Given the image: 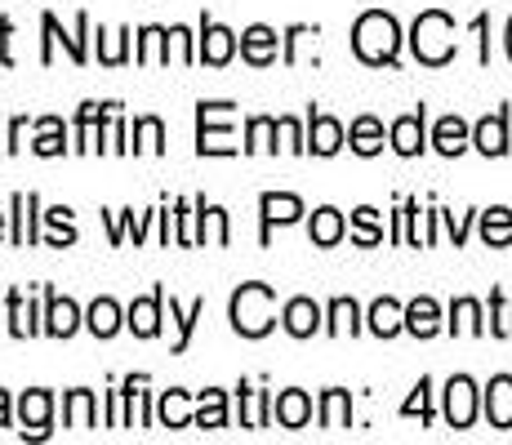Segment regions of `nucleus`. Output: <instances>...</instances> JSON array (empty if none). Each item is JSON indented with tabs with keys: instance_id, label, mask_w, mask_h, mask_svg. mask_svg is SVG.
Masks as SVG:
<instances>
[{
	"instance_id": "1",
	"label": "nucleus",
	"mask_w": 512,
	"mask_h": 445,
	"mask_svg": "<svg viewBox=\"0 0 512 445\" xmlns=\"http://www.w3.org/2000/svg\"><path fill=\"white\" fill-rule=\"evenodd\" d=\"M401 23L388 9H366V14L352 23V54L366 67H397L401 58Z\"/></svg>"
},
{
	"instance_id": "2",
	"label": "nucleus",
	"mask_w": 512,
	"mask_h": 445,
	"mask_svg": "<svg viewBox=\"0 0 512 445\" xmlns=\"http://www.w3.org/2000/svg\"><path fill=\"white\" fill-rule=\"evenodd\" d=\"M228 321L241 339H263L277 330V290L263 281H245L228 299Z\"/></svg>"
},
{
	"instance_id": "3",
	"label": "nucleus",
	"mask_w": 512,
	"mask_h": 445,
	"mask_svg": "<svg viewBox=\"0 0 512 445\" xmlns=\"http://www.w3.org/2000/svg\"><path fill=\"white\" fill-rule=\"evenodd\" d=\"M410 49L423 67H446L450 58L459 54V41H455V18L446 9H423L410 27Z\"/></svg>"
},
{
	"instance_id": "4",
	"label": "nucleus",
	"mask_w": 512,
	"mask_h": 445,
	"mask_svg": "<svg viewBox=\"0 0 512 445\" xmlns=\"http://www.w3.org/2000/svg\"><path fill=\"white\" fill-rule=\"evenodd\" d=\"M232 112H236V103H228V98H219V103L201 98V103H196V156H236L241 152V147L232 143Z\"/></svg>"
},
{
	"instance_id": "5",
	"label": "nucleus",
	"mask_w": 512,
	"mask_h": 445,
	"mask_svg": "<svg viewBox=\"0 0 512 445\" xmlns=\"http://www.w3.org/2000/svg\"><path fill=\"white\" fill-rule=\"evenodd\" d=\"M41 32H45V36H41V63H45V67L54 63V45H58V41H63L67 58H72L76 67L90 63V45H85V36H90V14H85V9L76 14V27H72V32H63V23H58L54 14H41Z\"/></svg>"
},
{
	"instance_id": "6",
	"label": "nucleus",
	"mask_w": 512,
	"mask_h": 445,
	"mask_svg": "<svg viewBox=\"0 0 512 445\" xmlns=\"http://www.w3.org/2000/svg\"><path fill=\"white\" fill-rule=\"evenodd\" d=\"M41 196L36 192H14V201H9V241L18 245V250H32L36 241H41Z\"/></svg>"
},
{
	"instance_id": "7",
	"label": "nucleus",
	"mask_w": 512,
	"mask_h": 445,
	"mask_svg": "<svg viewBox=\"0 0 512 445\" xmlns=\"http://www.w3.org/2000/svg\"><path fill=\"white\" fill-rule=\"evenodd\" d=\"M303 201L294 192H263L259 196V245L268 250L272 245V227H290L303 219Z\"/></svg>"
},
{
	"instance_id": "8",
	"label": "nucleus",
	"mask_w": 512,
	"mask_h": 445,
	"mask_svg": "<svg viewBox=\"0 0 512 445\" xmlns=\"http://www.w3.org/2000/svg\"><path fill=\"white\" fill-rule=\"evenodd\" d=\"M236 32L223 23H214L210 14H201V36H196V63L205 67H228L236 58Z\"/></svg>"
},
{
	"instance_id": "9",
	"label": "nucleus",
	"mask_w": 512,
	"mask_h": 445,
	"mask_svg": "<svg viewBox=\"0 0 512 445\" xmlns=\"http://www.w3.org/2000/svg\"><path fill=\"white\" fill-rule=\"evenodd\" d=\"M446 423L455 432H468L472 423H477V410H481V392H477V383L468 379V374H455V379L446 383Z\"/></svg>"
},
{
	"instance_id": "10",
	"label": "nucleus",
	"mask_w": 512,
	"mask_h": 445,
	"mask_svg": "<svg viewBox=\"0 0 512 445\" xmlns=\"http://www.w3.org/2000/svg\"><path fill=\"white\" fill-rule=\"evenodd\" d=\"M18 423H23V437L45 441L49 423H54V392L49 388H27L18 397Z\"/></svg>"
},
{
	"instance_id": "11",
	"label": "nucleus",
	"mask_w": 512,
	"mask_h": 445,
	"mask_svg": "<svg viewBox=\"0 0 512 445\" xmlns=\"http://www.w3.org/2000/svg\"><path fill=\"white\" fill-rule=\"evenodd\" d=\"M388 143H392V152L397 156H419L423 147H428V107H415V112H406V116H397L392 121V130H388Z\"/></svg>"
},
{
	"instance_id": "12",
	"label": "nucleus",
	"mask_w": 512,
	"mask_h": 445,
	"mask_svg": "<svg viewBox=\"0 0 512 445\" xmlns=\"http://www.w3.org/2000/svg\"><path fill=\"white\" fill-rule=\"evenodd\" d=\"M81 325H85V312L76 308L67 294H54L45 285V321H41V330L49 334V339H72Z\"/></svg>"
},
{
	"instance_id": "13",
	"label": "nucleus",
	"mask_w": 512,
	"mask_h": 445,
	"mask_svg": "<svg viewBox=\"0 0 512 445\" xmlns=\"http://www.w3.org/2000/svg\"><path fill=\"white\" fill-rule=\"evenodd\" d=\"M161 321H165V285H156L152 294H143V299H134L125 308V325L134 330V339H156Z\"/></svg>"
},
{
	"instance_id": "14",
	"label": "nucleus",
	"mask_w": 512,
	"mask_h": 445,
	"mask_svg": "<svg viewBox=\"0 0 512 445\" xmlns=\"http://www.w3.org/2000/svg\"><path fill=\"white\" fill-rule=\"evenodd\" d=\"M281 325L290 339H312L317 330H326V312H321L317 299H308V294H299V299H290L281 308Z\"/></svg>"
},
{
	"instance_id": "15",
	"label": "nucleus",
	"mask_w": 512,
	"mask_h": 445,
	"mask_svg": "<svg viewBox=\"0 0 512 445\" xmlns=\"http://www.w3.org/2000/svg\"><path fill=\"white\" fill-rule=\"evenodd\" d=\"M277 49H281L277 27L250 23V27L241 32V58H245L250 67H272V63H277Z\"/></svg>"
},
{
	"instance_id": "16",
	"label": "nucleus",
	"mask_w": 512,
	"mask_h": 445,
	"mask_svg": "<svg viewBox=\"0 0 512 445\" xmlns=\"http://www.w3.org/2000/svg\"><path fill=\"white\" fill-rule=\"evenodd\" d=\"M343 143H348V130H343V125L334 121L330 112H317V107H308V152L312 156H334Z\"/></svg>"
},
{
	"instance_id": "17",
	"label": "nucleus",
	"mask_w": 512,
	"mask_h": 445,
	"mask_svg": "<svg viewBox=\"0 0 512 445\" xmlns=\"http://www.w3.org/2000/svg\"><path fill=\"white\" fill-rule=\"evenodd\" d=\"M472 147H477L481 156H508V107H499V112L481 116L477 125H472Z\"/></svg>"
},
{
	"instance_id": "18",
	"label": "nucleus",
	"mask_w": 512,
	"mask_h": 445,
	"mask_svg": "<svg viewBox=\"0 0 512 445\" xmlns=\"http://www.w3.org/2000/svg\"><path fill=\"white\" fill-rule=\"evenodd\" d=\"M481 410H486L490 428H499V432L512 428V374H495V379L486 383V392H481Z\"/></svg>"
},
{
	"instance_id": "19",
	"label": "nucleus",
	"mask_w": 512,
	"mask_h": 445,
	"mask_svg": "<svg viewBox=\"0 0 512 445\" xmlns=\"http://www.w3.org/2000/svg\"><path fill=\"white\" fill-rule=\"evenodd\" d=\"M161 219V210H147V214H134V210H103V223H107V236L112 245H125V236H134V245H143L147 227Z\"/></svg>"
},
{
	"instance_id": "20",
	"label": "nucleus",
	"mask_w": 512,
	"mask_h": 445,
	"mask_svg": "<svg viewBox=\"0 0 512 445\" xmlns=\"http://www.w3.org/2000/svg\"><path fill=\"white\" fill-rule=\"evenodd\" d=\"M366 330L374 334V339H397L401 330H406V303H397V299H374L370 303V312H366Z\"/></svg>"
},
{
	"instance_id": "21",
	"label": "nucleus",
	"mask_w": 512,
	"mask_h": 445,
	"mask_svg": "<svg viewBox=\"0 0 512 445\" xmlns=\"http://www.w3.org/2000/svg\"><path fill=\"white\" fill-rule=\"evenodd\" d=\"M5 316H9L5 330L14 334V339H32V334H45V330H41L45 316L36 312L32 299H23V290H9V294H5Z\"/></svg>"
},
{
	"instance_id": "22",
	"label": "nucleus",
	"mask_w": 512,
	"mask_h": 445,
	"mask_svg": "<svg viewBox=\"0 0 512 445\" xmlns=\"http://www.w3.org/2000/svg\"><path fill=\"white\" fill-rule=\"evenodd\" d=\"M272 419H277L281 428H290V432L308 428V423H312V397L303 388L277 392V401H272Z\"/></svg>"
},
{
	"instance_id": "23",
	"label": "nucleus",
	"mask_w": 512,
	"mask_h": 445,
	"mask_svg": "<svg viewBox=\"0 0 512 445\" xmlns=\"http://www.w3.org/2000/svg\"><path fill=\"white\" fill-rule=\"evenodd\" d=\"M432 147H437L441 156H464L472 147V125L464 116H441V121L432 125Z\"/></svg>"
},
{
	"instance_id": "24",
	"label": "nucleus",
	"mask_w": 512,
	"mask_h": 445,
	"mask_svg": "<svg viewBox=\"0 0 512 445\" xmlns=\"http://www.w3.org/2000/svg\"><path fill=\"white\" fill-rule=\"evenodd\" d=\"M348 236V219H343L334 205H321V210H312V223H308V241L317 245V250H334V245Z\"/></svg>"
},
{
	"instance_id": "25",
	"label": "nucleus",
	"mask_w": 512,
	"mask_h": 445,
	"mask_svg": "<svg viewBox=\"0 0 512 445\" xmlns=\"http://www.w3.org/2000/svg\"><path fill=\"white\" fill-rule=\"evenodd\" d=\"M236 401H241V428H272V392L236 383Z\"/></svg>"
},
{
	"instance_id": "26",
	"label": "nucleus",
	"mask_w": 512,
	"mask_h": 445,
	"mask_svg": "<svg viewBox=\"0 0 512 445\" xmlns=\"http://www.w3.org/2000/svg\"><path fill=\"white\" fill-rule=\"evenodd\" d=\"M156 419H161V428L179 432V428H192L196 423V410H192V392L183 388H170L161 392V401H156Z\"/></svg>"
},
{
	"instance_id": "27",
	"label": "nucleus",
	"mask_w": 512,
	"mask_h": 445,
	"mask_svg": "<svg viewBox=\"0 0 512 445\" xmlns=\"http://www.w3.org/2000/svg\"><path fill=\"white\" fill-rule=\"evenodd\" d=\"M441 303L428 299V294H419V299L406 303V334H415V339H432V334H441Z\"/></svg>"
},
{
	"instance_id": "28",
	"label": "nucleus",
	"mask_w": 512,
	"mask_h": 445,
	"mask_svg": "<svg viewBox=\"0 0 512 445\" xmlns=\"http://www.w3.org/2000/svg\"><path fill=\"white\" fill-rule=\"evenodd\" d=\"M317 419H321L326 432L352 428V392L348 388H326L321 392V405H317Z\"/></svg>"
},
{
	"instance_id": "29",
	"label": "nucleus",
	"mask_w": 512,
	"mask_h": 445,
	"mask_svg": "<svg viewBox=\"0 0 512 445\" xmlns=\"http://www.w3.org/2000/svg\"><path fill=\"white\" fill-rule=\"evenodd\" d=\"M366 330V321H361V308H357V299H330V308H326V334L330 339H343V334H361Z\"/></svg>"
},
{
	"instance_id": "30",
	"label": "nucleus",
	"mask_w": 512,
	"mask_h": 445,
	"mask_svg": "<svg viewBox=\"0 0 512 445\" xmlns=\"http://www.w3.org/2000/svg\"><path fill=\"white\" fill-rule=\"evenodd\" d=\"M121 325H125L121 303L107 299V294H103V299H94V303H90V312H85V330H90L94 339H112V334L121 330Z\"/></svg>"
},
{
	"instance_id": "31",
	"label": "nucleus",
	"mask_w": 512,
	"mask_h": 445,
	"mask_svg": "<svg viewBox=\"0 0 512 445\" xmlns=\"http://www.w3.org/2000/svg\"><path fill=\"white\" fill-rule=\"evenodd\" d=\"M196 428H205V432L228 428V392L223 388L196 392Z\"/></svg>"
},
{
	"instance_id": "32",
	"label": "nucleus",
	"mask_w": 512,
	"mask_h": 445,
	"mask_svg": "<svg viewBox=\"0 0 512 445\" xmlns=\"http://www.w3.org/2000/svg\"><path fill=\"white\" fill-rule=\"evenodd\" d=\"M63 428H98V401L90 388H72L63 397Z\"/></svg>"
},
{
	"instance_id": "33",
	"label": "nucleus",
	"mask_w": 512,
	"mask_h": 445,
	"mask_svg": "<svg viewBox=\"0 0 512 445\" xmlns=\"http://www.w3.org/2000/svg\"><path fill=\"white\" fill-rule=\"evenodd\" d=\"M116 107H121V103H94V98H90V103L76 107V143H72V152H90L94 130L116 112Z\"/></svg>"
},
{
	"instance_id": "34",
	"label": "nucleus",
	"mask_w": 512,
	"mask_h": 445,
	"mask_svg": "<svg viewBox=\"0 0 512 445\" xmlns=\"http://www.w3.org/2000/svg\"><path fill=\"white\" fill-rule=\"evenodd\" d=\"M383 138H388V134H383L379 116H357V121L348 125V147L357 156H379L383 152Z\"/></svg>"
},
{
	"instance_id": "35",
	"label": "nucleus",
	"mask_w": 512,
	"mask_h": 445,
	"mask_svg": "<svg viewBox=\"0 0 512 445\" xmlns=\"http://www.w3.org/2000/svg\"><path fill=\"white\" fill-rule=\"evenodd\" d=\"M32 152H36V156H67V152H72V147H67V125H63V116H41V121H36Z\"/></svg>"
},
{
	"instance_id": "36",
	"label": "nucleus",
	"mask_w": 512,
	"mask_h": 445,
	"mask_svg": "<svg viewBox=\"0 0 512 445\" xmlns=\"http://www.w3.org/2000/svg\"><path fill=\"white\" fill-rule=\"evenodd\" d=\"M277 138H281V130H277V116H250L245 121V143H241V152L245 156H254V152H277Z\"/></svg>"
},
{
	"instance_id": "37",
	"label": "nucleus",
	"mask_w": 512,
	"mask_h": 445,
	"mask_svg": "<svg viewBox=\"0 0 512 445\" xmlns=\"http://www.w3.org/2000/svg\"><path fill=\"white\" fill-rule=\"evenodd\" d=\"M481 241H486L490 250H508L512 245V210L508 205H490V210H481Z\"/></svg>"
},
{
	"instance_id": "38",
	"label": "nucleus",
	"mask_w": 512,
	"mask_h": 445,
	"mask_svg": "<svg viewBox=\"0 0 512 445\" xmlns=\"http://www.w3.org/2000/svg\"><path fill=\"white\" fill-rule=\"evenodd\" d=\"M205 316V299H192L187 308H179V299H170V321L174 330H179V339H174V356H183L192 348V334H196V321Z\"/></svg>"
},
{
	"instance_id": "39",
	"label": "nucleus",
	"mask_w": 512,
	"mask_h": 445,
	"mask_svg": "<svg viewBox=\"0 0 512 445\" xmlns=\"http://www.w3.org/2000/svg\"><path fill=\"white\" fill-rule=\"evenodd\" d=\"M446 330H450V334H486L490 325H486V312H481V303L464 294V299L450 303V321H446Z\"/></svg>"
},
{
	"instance_id": "40",
	"label": "nucleus",
	"mask_w": 512,
	"mask_h": 445,
	"mask_svg": "<svg viewBox=\"0 0 512 445\" xmlns=\"http://www.w3.org/2000/svg\"><path fill=\"white\" fill-rule=\"evenodd\" d=\"M130 152H134V156H139V152L161 156V152H165V121H161V116H139V121H134V143H130Z\"/></svg>"
},
{
	"instance_id": "41",
	"label": "nucleus",
	"mask_w": 512,
	"mask_h": 445,
	"mask_svg": "<svg viewBox=\"0 0 512 445\" xmlns=\"http://www.w3.org/2000/svg\"><path fill=\"white\" fill-rule=\"evenodd\" d=\"M130 41H134L130 27H121V32H103V27H98V63L103 67L130 63Z\"/></svg>"
},
{
	"instance_id": "42",
	"label": "nucleus",
	"mask_w": 512,
	"mask_h": 445,
	"mask_svg": "<svg viewBox=\"0 0 512 445\" xmlns=\"http://www.w3.org/2000/svg\"><path fill=\"white\" fill-rule=\"evenodd\" d=\"M352 241H357L361 250H374V245H383V223H379V210H374V205H361V210H352Z\"/></svg>"
},
{
	"instance_id": "43",
	"label": "nucleus",
	"mask_w": 512,
	"mask_h": 445,
	"mask_svg": "<svg viewBox=\"0 0 512 445\" xmlns=\"http://www.w3.org/2000/svg\"><path fill=\"white\" fill-rule=\"evenodd\" d=\"M45 223H49V236H45L49 250H67V245H76V223H72V210H67V205L45 210Z\"/></svg>"
},
{
	"instance_id": "44",
	"label": "nucleus",
	"mask_w": 512,
	"mask_h": 445,
	"mask_svg": "<svg viewBox=\"0 0 512 445\" xmlns=\"http://www.w3.org/2000/svg\"><path fill=\"white\" fill-rule=\"evenodd\" d=\"M401 419H419L423 428L432 423V379H428V374L415 383V392H410L406 405H401Z\"/></svg>"
},
{
	"instance_id": "45",
	"label": "nucleus",
	"mask_w": 512,
	"mask_h": 445,
	"mask_svg": "<svg viewBox=\"0 0 512 445\" xmlns=\"http://www.w3.org/2000/svg\"><path fill=\"white\" fill-rule=\"evenodd\" d=\"M312 36H321L317 23H290V27H285V36H281V63L285 67L299 63V45L312 41Z\"/></svg>"
},
{
	"instance_id": "46",
	"label": "nucleus",
	"mask_w": 512,
	"mask_h": 445,
	"mask_svg": "<svg viewBox=\"0 0 512 445\" xmlns=\"http://www.w3.org/2000/svg\"><path fill=\"white\" fill-rule=\"evenodd\" d=\"M490 334L495 339H512V303L504 299V290H490Z\"/></svg>"
},
{
	"instance_id": "47",
	"label": "nucleus",
	"mask_w": 512,
	"mask_h": 445,
	"mask_svg": "<svg viewBox=\"0 0 512 445\" xmlns=\"http://www.w3.org/2000/svg\"><path fill=\"white\" fill-rule=\"evenodd\" d=\"M174 245L192 250L196 245V210L192 201H174Z\"/></svg>"
},
{
	"instance_id": "48",
	"label": "nucleus",
	"mask_w": 512,
	"mask_h": 445,
	"mask_svg": "<svg viewBox=\"0 0 512 445\" xmlns=\"http://www.w3.org/2000/svg\"><path fill=\"white\" fill-rule=\"evenodd\" d=\"M277 130H281V147L294 156H308V130H303L294 116H277Z\"/></svg>"
},
{
	"instance_id": "49",
	"label": "nucleus",
	"mask_w": 512,
	"mask_h": 445,
	"mask_svg": "<svg viewBox=\"0 0 512 445\" xmlns=\"http://www.w3.org/2000/svg\"><path fill=\"white\" fill-rule=\"evenodd\" d=\"M107 428H130V414H125V388L107 392Z\"/></svg>"
},
{
	"instance_id": "50",
	"label": "nucleus",
	"mask_w": 512,
	"mask_h": 445,
	"mask_svg": "<svg viewBox=\"0 0 512 445\" xmlns=\"http://www.w3.org/2000/svg\"><path fill=\"white\" fill-rule=\"evenodd\" d=\"M210 236H214V245H228V241H232L228 210H219V205H210Z\"/></svg>"
},
{
	"instance_id": "51",
	"label": "nucleus",
	"mask_w": 512,
	"mask_h": 445,
	"mask_svg": "<svg viewBox=\"0 0 512 445\" xmlns=\"http://www.w3.org/2000/svg\"><path fill=\"white\" fill-rule=\"evenodd\" d=\"M441 223H446V232H450V241H455V245H464V241H468L472 214H464V219H455V214H450V210H441Z\"/></svg>"
},
{
	"instance_id": "52",
	"label": "nucleus",
	"mask_w": 512,
	"mask_h": 445,
	"mask_svg": "<svg viewBox=\"0 0 512 445\" xmlns=\"http://www.w3.org/2000/svg\"><path fill=\"white\" fill-rule=\"evenodd\" d=\"M192 210H196V245H205V241H210V201H205V196H196Z\"/></svg>"
},
{
	"instance_id": "53",
	"label": "nucleus",
	"mask_w": 512,
	"mask_h": 445,
	"mask_svg": "<svg viewBox=\"0 0 512 445\" xmlns=\"http://www.w3.org/2000/svg\"><path fill=\"white\" fill-rule=\"evenodd\" d=\"M9 41H14V18H0V67H14V49H9Z\"/></svg>"
},
{
	"instance_id": "54",
	"label": "nucleus",
	"mask_w": 512,
	"mask_h": 445,
	"mask_svg": "<svg viewBox=\"0 0 512 445\" xmlns=\"http://www.w3.org/2000/svg\"><path fill=\"white\" fill-rule=\"evenodd\" d=\"M472 32H477V41H481V63H490V14H477L472 18Z\"/></svg>"
},
{
	"instance_id": "55",
	"label": "nucleus",
	"mask_w": 512,
	"mask_h": 445,
	"mask_svg": "<svg viewBox=\"0 0 512 445\" xmlns=\"http://www.w3.org/2000/svg\"><path fill=\"white\" fill-rule=\"evenodd\" d=\"M23 134H27V116H14V121H9V138H5V152L9 156L23 147Z\"/></svg>"
},
{
	"instance_id": "56",
	"label": "nucleus",
	"mask_w": 512,
	"mask_h": 445,
	"mask_svg": "<svg viewBox=\"0 0 512 445\" xmlns=\"http://www.w3.org/2000/svg\"><path fill=\"white\" fill-rule=\"evenodd\" d=\"M170 241H174V214L161 210V245H165V250H170Z\"/></svg>"
},
{
	"instance_id": "57",
	"label": "nucleus",
	"mask_w": 512,
	"mask_h": 445,
	"mask_svg": "<svg viewBox=\"0 0 512 445\" xmlns=\"http://www.w3.org/2000/svg\"><path fill=\"white\" fill-rule=\"evenodd\" d=\"M9 419H14V401H9V392L0 388V428H9Z\"/></svg>"
},
{
	"instance_id": "58",
	"label": "nucleus",
	"mask_w": 512,
	"mask_h": 445,
	"mask_svg": "<svg viewBox=\"0 0 512 445\" xmlns=\"http://www.w3.org/2000/svg\"><path fill=\"white\" fill-rule=\"evenodd\" d=\"M504 45H508V58H512V18H508V27H504Z\"/></svg>"
},
{
	"instance_id": "59",
	"label": "nucleus",
	"mask_w": 512,
	"mask_h": 445,
	"mask_svg": "<svg viewBox=\"0 0 512 445\" xmlns=\"http://www.w3.org/2000/svg\"><path fill=\"white\" fill-rule=\"evenodd\" d=\"M5 219H9V214H0V241H5Z\"/></svg>"
},
{
	"instance_id": "60",
	"label": "nucleus",
	"mask_w": 512,
	"mask_h": 445,
	"mask_svg": "<svg viewBox=\"0 0 512 445\" xmlns=\"http://www.w3.org/2000/svg\"><path fill=\"white\" fill-rule=\"evenodd\" d=\"M0 152H5V143H0Z\"/></svg>"
}]
</instances>
